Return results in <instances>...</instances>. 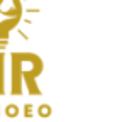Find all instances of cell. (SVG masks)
Here are the masks:
<instances>
[{"instance_id": "cell-4", "label": "cell", "mask_w": 134, "mask_h": 122, "mask_svg": "<svg viewBox=\"0 0 134 122\" xmlns=\"http://www.w3.org/2000/svg\"><path fill=\"white\" fill-rule=\"evenodd\" d=\"M15 114H17V109H15V107H12V109L9 107V109H7V115H15Z\"/></svg>"}, {"instance_id": "cell-3", "label": "cell", "mask_w": 134, "mask_h": 122, "mask_svg": "<svg viewBox=\"0 0 134 122\" xmlns=\"http://www.w3.org/2000/svg\"><path fill=\"white\" fill-rule=\"evenodd\" d=\"M7 54L0 51V95L7 93V85H5V75H7Z\"/></svg>"}, {"instance_id": "cell-2", "label": "cell", "mask_w": 134, "mask_h": 122, "mask_svg": "<svg viewBox=\"0 0 134 122\" xmlns=\"http://www.w3.org/2000/svg\"><path fill=\"white\" fill-rule=\"evenodd\" d=\"M24 14L20 0H0V41L7 43Z\"/></svg>"}, {"instance_id": "cell-1", "label": "cell", "mask_w": 134, "mask_h": 122, "mask_svg": "<svg viewBox=\"0 0 134 122\" xmlns=\"http://www.w3.org/2000/svg\"><path fill=\"white\" fill-rule=\"evenodd\" d=\"M44 69L41 56L34 53L14 51L10 53V95L39 97L41 90L37 86V78Z\"/></svg>"}]
</instances>
